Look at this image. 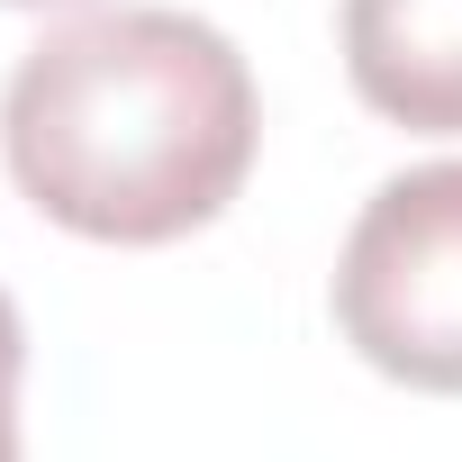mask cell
<instances>
[{
  "mask_svg": "<svg viewBox=\"0 0 462 462\" xmlns=\"http://www.w3.org/2000/svg\"><path fill=\"white\" fill-rule=\"evenodd\" d=\"M254 73L190 10H100L19 55L0 91L10 181L91 245H172L254 172Z\"/></svg>",
  "mask_w": 462,
  "mask_h": 462,
  "instance_id": "6da1fadb",
  "label": "cell"
},
{
  "mask_svg": "<svg viewBox=\"0 0 462 462\" xmlns=\"http://www.w3.org/2000/svg\"><path fill=\"white\" fill-rule=\"evenodd\" d=\"M345 345L435 399H462V163L390 172L336 254Z\"/></svg>",
  "mask_w": 462,
  "mask_h": 462,
  "instance_id": "7a4b0ae2",
  "label": "cell"
},
{
  "mask_svg": "<svg viewBox=\"0 0 462 462\" xmlns=\"http://www.w3.org/2000/svg\"><path fill=\"white\" fill-rule=\"evenodd\" d=\"M345 73L408 136H462V0H345Z\"/></svg>",
  "mask_w": 462,
  "mask_h": 462,
  "instance_id": "3957f363",
  "label": "cell"
},
{
  "mask_svg": "<svg viewBox=\"0 0 462 462\" xmlns=\"http://www.w3.org/2000/svg\"><path fill=\"white\" fill-rule=\"evenodd\" d=\"M19 372H28V336H19L10 291H0V462H19Z\"/></svg>",
  "mask_w": 462,
  "mask_h": 462,
  "instance_id": "277c9868",
  "label": "cell"
},
{
  "mask_svg": "<svg viewBox=\"0 0 462 462\" xmlns=\"http://www.w3.org/2000/svg\"><path fill=\"white\" fill-rule=\"evenodd\" d=\"M10 10H46V0H10Z\"/></svg>",
  "mask_w": 462,
  "mask_h": 462,
  "instance_id": "5b68a950",
  "label": "cell"
}]
</instances>
